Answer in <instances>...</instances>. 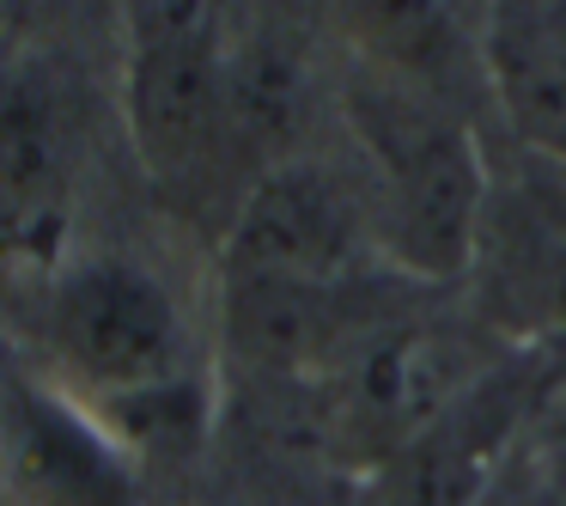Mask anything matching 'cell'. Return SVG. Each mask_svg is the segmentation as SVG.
<instances>
[{
    "label": "cell",
    "mask_w": 566,
    "mask_h": 506,
    "mask_svg": "<svg viewBox=\"0 0 566 506\" xmlns=\"http://www.w3.org/2000/svg\"><path fill=\"white\" fill-rule=\"evenodd\" d=\"M524 506H554V500H548V494H542V488H530V500H524Z\"/></svg>",
    "instance_id": "14"
},
{
    "label": "cell",
    "mask_w": 566,
    "mask_h": 506,
    "mask_svg": "<svg viewBox=\"0 0 566 506\" xmlns=\"http://www.w3.org/2000/svg\"><path fill=\"white\" fill-rule=\"evenodd\" d=\"M80 214L74 104L50 62L0 68V269L62 275Z\"/></svg>",
    "instance_id": "5"
},
{
    "label": "cell",
    "mask_w": 566,
    "mask_h": 506,
    "mask_svg": "<svg viewBox=\"0 0 566 506\" xmlns=\"http://www.w3.org/2000/svg\"><path fill=\"white\" fill-rule=\"evenodd\" d=\"M147 464L62 379H0V506H140Z\"/></svg>",
    "instance_id": "6"
},
{
    "label": "cell",
    "mask_w": 566,
    "mask_h": 506,
    "mask_svg": "<svg viewBox=\"0 0 566 506\" xmlns=\"http://www.w3.org/2000/svg\"><path fill=\"white\" fill-rule=\"evenodd\" d=\"M354 141L366 153V233L408 281H463L475 214L488 189V147L439 86L366 74L347 92Z\"/></svg>",
    "instance_id": "1"
},
{
    "label": "cell",
    "mask_w": 566,
    "mask_h": 506,
    "mask_svg": "<svg viewBox=\"0 0 566 506\" xmlns=\"http://www.w3.org/2000/svg\"><path fill=\"white\" fill-rule=\"evenodd\" d=\"M517 384L505 372H481L415 445L390 457V506H475L493 482L500 445L517 427Z\"/></svg>",
    "instance_id": "10"
},
{
    "label": "cell",
    "mask_w": 566,
    "mask_h": 506,
    "mask_svg": "<svg viewBox=\"0 0 566 506\" xmlns=\"http://www.w3.org/2000/svg\"><path fill=\"white\" fill-rule=\"evenodd\" d=\"M50 379L98 415L189 384V323L177 293L128 257L67 262L43 306Z\"/></svg>",
    "instance_id": "2"
},
{
    "label": "cell",
    "mask_w": 566,
    "mask_h": 506,
    "mask_svg": "<svg viewBox=\"0 0 566 506\" xmlns=\"http://www.w3.org/2000/svg\"><path fill=\"white\" fill-rule=\"evenodd\" d=\"M481 372L457 354L451 335L432 323H366L342 354V391H335V433L354 452L390 464L402 445H415Z\"/></svg>",
    "instance_id": "8"
},
{
    "label": "cell",
    "mask_w": 566,
    "mask_h": 506,
    "mask_svg": "<svg viewBox=\"0 0 566 506\" xmlns=\"http://www.w3.org/2000/svg\"><path fill=\"white\" fill-rule=\"evenodd\" d=\"M298 68L286 62L281 43L256 38L238 55H226V111H232V141L250 147H281L298 123Z\"/></svg>",
    "instance_id": "12"
},
{
    "label": "cell",
    "mask_w": 566,
    "mask_h": 506,
    "mask_svg": "<svg viewBox=\"0 0 566 506\" xmlns=\"http://www.w3.org/2000/svg\"><path fill=\"white\" fill-rule=\"evenodd\" d=\"M359 238L366 208L342 189V177L311 159H269V172L238 202L226 238V281L342 293L354 281Z\"/></svg>",
    "instance_id": "7"
},
{
    "label": "cell",
    "mask_w": 566,
    "mask_h": 506,
    "mask_svg": "<svg viewBox=\"0 0 566 506\" xmlns=\"http://www.w3.org/2000/svg\"><path fill=\"white\" fill-rule=\"evenodd\" d=\"M342 19L354 25L359 55L384 74L439 86L444 68L457 62V25L451 0H335Z\"/></svg>",
    "instance_id": "11"
},
{
    "label": "cell",
    "mask_w": 566,
    "mask_h": 506,
    "mask_svg": "<svg viewBox=\"0 0 566 506\" xmlns=\"http://www.w3.org/2000/svg\"><path fill=\"white\" fill-rule=\"evenodd\" d=\"M463 293L505 348L566 342V159L530 141L488 153Z\"/></svg>",
    "instance_id": "3"
},
{
    "label": "cell",
    "mask_w": 566,
    "mask_h": 506,
    "mask_svg": "<svg viewBox=\"0 0 566 506\" xmlns=\"http://www.w3.org/2000/svg\"><path fill=\"white\" fill-rule=\"evenodd\" d=\"M475 38L512 141L566 159V0H488Z\"/></svg>",
    "instance_id": "9"
},
{
    "label": "cell",
    "mask_w": 566,
    "mask_h": 506,
    "mask_svg": "<svg viewBox=\"0 0 566 506\" xmlns=\"http://www.w3.org/2000/svg\"><path fill=\"white\" fill-rule=\"evenodd\" d=\"M481 7H488V0H451V13L457 19H475V31H481Z\"/></svg>",
    "instance_id": "13"
},
{
    "label": "cell",
    "mask_w": 566,
    "mask_h": 506,
    "mask_svg": "<svg viewBox=\"0 0 566 506\" xmlns=\"http://www.w3.org/2000/svg\"><path fill=\"white\" fill-rule=\"evenodd\" d=\"M128 141L153 184L184 189L208 177L232 141L226 111V50L208 0H153L128 50Z\"/></svg>",
    "instance_id": "4"
}]
</instances>
